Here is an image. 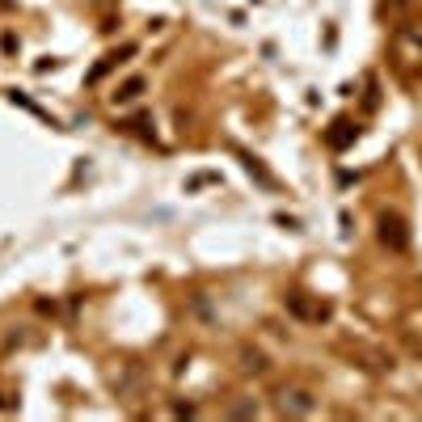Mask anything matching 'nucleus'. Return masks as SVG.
Wrapping results in <instances>:
<instances>
[{
  "mask_svg": "<svg viewBox=\"0 0 422 422\" xmlns=\"http://www.w3.org/2000/svg\"><path fill=\"white\" fill-rule=\"evenodd\" d=\"M406 4H414V0H380V9H384V13H401Z\"/></svg>",
  "mask_w": 422,
  "mask_h": 422,
  "instance_id": "6e6552de",
  "label": "nucleus"
},
{
  "mask_svg": "<svg viewBox=\"0 0 422 422\" xmlns=\"http://www.w3.org/2000/svg\"><path fill=\"white\" fill-rule=\"evenodd\" d=\"M140 94H144V76H131V81H123V85H119L114 101H136Z\"/></svg>",
  "mask_w": 422,
  "mask_h": 422,
  "instance_id": "423d86ee",
  "label": "nucleus"
},
{
  "mask_svg": "<svg viewBox=\"0 0 422 422\" xmlns=\"http://www.w3.org/2000/svg\"><path fill=\"white\" fill-rule=\"evenodd\" d=\"M228 414H233V418H258V401H241V406H233Z\"/></svg>",
  "mask_w": 422,
  "mask_h": 422,
  "instance_id": "0eeeda50",
  "label": "nucleus"
},
{
  "mask_svg": "<svg viewBox=\"0 0 422 422\" xmlns=\"http://www.w3.org/2000/svg\"><path fill=\"white\" fill-rule=\"evenodd\" d=\"M241 368H245V372H253V376H262L271 363H266V355H262V351H253V346H241Z\"/></svg>",
  "mask_w": 422,
  "mask_h": 422,
  "instance_id": "39448f33",
  "label": "nucleus"
},
{
  "mask_svg": "<svg viewBox=\"0 0 422 422\" xmlns=\"http://www.w3.org/2000/svg\"><path fill=\"white\" fill-rule=\"evenodd\" d=\"M279 410L287 414V418H304V414H313V410H317V397H313L308 388L291 384V388H283V393H279Z\"/></svg>",
  "mask_w": 422,
  "mask_h": 422,
  "instance_id": "f03ea898",
  "label": "nucleus"
},
{
  "mask_svg": "<svg viewBox=\"0 0 422 422\" xmlns=\"http://www.w3.org/2000/svg\"><path fill=\"white\" fill-rule=\"evenodd\" d=\"M376 228H380V245L384 249H393V253H406L410 249V228H406V220L397 211H380Z\"/></svg>",
  "mask_w": 422,
  "mask_h": 422,
  "instance_id": "f257e3e1",
  "label": "nucleus"
},
{
  "mask_svg": "<svg viewBox=\"0 0 422 422\" xmlns=\"http://www.w3.org/2000/svg\"><path fill=\"white\" fill-rule=\"evenodd\" d=\"M236 156H241V165H245V169H249V174H253V178H258V182H262L266 190H275V186H279V182H275V178H271V174L262 169V161H258L253 152H236Z\"/></svg>",
  "mask_w": 422,
  "mask_h": 422,
  "instance_id": "20e7f679",
  "label": "nucleus"
},
{
  "mask_svg": "<svg viewBox=\"0 0 422 422\" xmlns=\"http://www.w3.org/2000/svg\"><path fill=\"white\" fill-rule=\"evenodd\" d=\"M355 140H359V127H351L346 119H338V123L329 127V136H326V144L329 148H338V152H342L346 144H355Z\"/></svg>",
  "mask_w": 422,
  "mask_h": 422,
  "instance_id": "7ed1b4c3",
  "label": "nucleus"
}]
</instances>
